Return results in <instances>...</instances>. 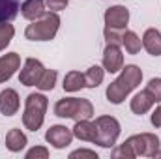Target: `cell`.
<instances>
[{"label":"cell","instance_id":"obj_11","mask_svg":"<svg viewBox=\"0 0 161 159\" xmlns=\"http://www.w3.org/2000/svg\"><path fill=\"white\" fill-rule=\"evenodd\" d=\"M19 69H21V54L8 52V54L0 56V84L8 82Z\"/></svg>","mask_w":161,"mask_h":159},{"label":"cell","instance_id":"obj_6","mask_svg":"<svg viewBox=\"0 0 161 159\" xmlns=\"http://www.w3.org/2000/svg\"><path fill=\"white\" fill-rule=\"evenodd\" d=\"M135 156H142V157H156V154L159 152V146H161V140L158 135L154 133H141V135H131L129 139H125Z\"/></svg>","mask_w":161,"mask_h":159},{"label":"cell","instance_id":"obj_26","mask_svg":"<svg viewBox=\"0 0 161 159\" xmlns=\"http://www.w3.org/2000/svg\"><path fill=\"white\" fill-rule=\"evenodd\" d=\"M146 90L152 94V97H154L156 103H161V77L150 79V82L146 84Z\"/></svg>","mask_w":161,"mask_h":159},{"label":"cell","instance_id":"obj_23","mask_svg":"<svg viewBox=\"0 0 161 159\" xmlns=\"http://www.w3.org/2000/svg\"><path fill=\"white\" fill-rule=\"evenodd\" d=\"M15 36V26L8 21V23H0V52L8 49V45L11 43Z\"/></svg>","mask_w":161,"mask_h":159},{"label":"cell","instance_id":"obj_18","mask_svg":"<svg viewBox=\"0 0 161 159\" xmlns=\"http://www.w3.org/2000/svg\"><path fill=\"white\" fill-rule=\"evenodd\" d=\"M62 88L64 92H79L82 88H86V82H84V73H80L77 69L73 71H68L66 77H64V82H62Z\"/></svg>","mask_w":161,"mask_h":159},{"label":"cell","instance_id":"obj_22","mask_svg":"<svg viewBox=\"0 0 161 159\" xmlns=\"http://www.w3.org/2000/svg\"><path fill=\"white\" fill-rule=\"evenodd\" d=\"M56 79H58L56 69H47V68H45V71H43V75H41L40 82L36 84V88L41 90V92H49V90H53V88H54Z\"/></svg>","mask_w":161,"mask_h":159},{"label":"cell","instance_id":"obj_29","mask_svg":"<svg viewBox=\"0 0 161 159\" xmlns=\"http://www.w3.org/2000/svg\"><path fill=\"white\" fill-rule=\"evenodd\" d=\"M77 157H88V159H97V154L94 150H86V148H79V150H73L69 154V159H77Z\"/></svg>","mask_w":161,"mask_h":159},{"label":"cell","instance_id":"obj_17","mask_svg":"<svg viewBox=\"0 0 161 159\" xmlns=\"http://www.w3.org/2000/svg\"><path fill=\"white\" fill-rule=\"evenodd\" d=\"M26 144H28V139H26V135H25L21 129L13 127V129H9V131L6 133V148H8L11 154L23 152V150L26 148Z\"/></svg>","mask_w":161,"mask_h":159},{"label":"cell","instance_id":"obj_15","mask_svg":"<svg viewBox=\"0 0 161 159\" xmlns=\"http://www.w3.org/2000/svg\"><path fill=\"white\" fill-rule=\"evenodd\" d=\"M71 131H73V137L79 139V140H84V142H94L96 140V123L90 118L77 120L75 125L71 127Z\"/></svg>","mask_w":161,"mask_h":159},{"label":"cell","instance_id":"obj_30","mask_svg":"<svg viewBox=\"0 0 161 159\" xmlns=\"http://www.w3.org/2000/svg\"><path fill=\"white\" fill-rule=\"evenodd\" d=\"M150 122H152V125L158 129V127H161V105L159 107H156V111L152 112V118H150Z\"/></svg>","mask_w":161,"mask_h":159},{"label":"cell","instance_id":"obj_12","mask_svg":"<svg viewBox=\"0 0 161 159\" xmlns=\"http://www.w3.org/2000/svg\"><path fill=\"white\" fill-rule=\"evenodd\" d=\"M19 107H21V97H19L17 90L4 88L0 92V112L4 116H13L19 112Z\"/></svg>","mask_w":161,"mask_h":159},{"label":"cell","instance_id":"obj_4","mask_svg":"<svg viewBox=\"0 0 161 159\" xmlns=\"http://www.w3.org/2000/svg\"><path fill=\"white\" fill-rule=\"evenodd\" d=\"M60 28V15L56 11H47L41 19L32 21L25 28V38L30 41H51L58 34Z\"/></svg>","mask_w":161,"mask_h":159},{"label":"cell","instance_id":"obj_16","mask_svg":"<svg viewBox=\"0 0 161 159\" xmlns=\"http://www.w3.org/2000/svg\"><path fill=\"white\" fill-rule=\"evenodd\" d=\"M142 49H146V52L152 56H161V32L158 28H146L144 30Z\"/></svg>","mask_w":161,"mask_h":159},{"label":"cell","instance_id":"obj_25","mask_svg":"<svg viewBox=\"0 0 161 159\" xmlns=\"http://www.w3.org/2000/svg\"><path fill=\"white\" fill-rule=\"evenodd\" d=\"M103 36H105L107 43L122 45V36H124V30H118V28H109V26H105V28H103Z\"/></svg>","mask_w":161,"mask_h":159},{"label":"cell","instance_id":"obj_28","mask_svg":"<svg viewBox=\"0 0 161 159\" xmlns=\"http://www.w3.org/2000/svg\"><path fill=\"white\" fill-rule=\"evenodd\" d=\"M68 4H69V0H45L47 9H49V11H56V13L62 11V9H66Z\"/></svg>","mask_w":161,"mask_h":159},{"label":"cell","instance_id":"obj_20","mask_svg":"<svg viewBox=\"0 0 161 159\" xmlns=\"http://www.w3.org/2000/svg\"><path fill=\"white\" fill-rule=\"evenodd\" d=\"M122 47L125 49L127 54H139L142 49V40L133 32V30H124L122 36Z\"/></svg>","mask_w":161,"mask_h":159},{"label":"cell","instance_id":"obj_13","mask_svg":"<svg viewBox=\"0 0 161 159\" xmlns=\"http://www.w3.org/2000/svg\"><path fill=\"white\" fill-rule=\"evenodd\" d=\"M154 105H156V101H154L152 94H150L146 88L141 90V92H137V94L131 97V101H129V109H131V112H133V114H139V116L146 114Z\"/></svg>","mask_w":161,"mask_h":159},{"label":"cell","instance_id":"obj_9","mask_svg":"<svg viewBox=\"0 0 161 159\" xmlns=\"http://www.w3.org/2000/svg\"><path fill=\"white\" fill-rule=\"evenodd\" d=\"M103 21H105V26L109 28H118V30H125L127 25H129V9L125 6H111L105 9V15H103Z\"/></svg>","mask_w":161,"mask_h":159},{"label":"cell","instance_id":"obj_19","mask_svg":"<svg viewBox=\"0 0 161 159\" xmlns=\"http://www.w3.org/2000/svg\"><path fill=\"white\" fill-rule=\"evenodd\" d=\"M21 11V0H0V23H11Z\"/></svg>","mask_w":161,"mask_h":159},{"label":"cell","instance_id":"obj_3","mask_svg":"<svg viewBox=\"0 0 161 159\" xmlns=\"http://www.w3.org/2000/svg\"><path fill=\"white\" fill-rule=\"evenodd\" d=\"M54 116L71 120H86L94 116V105L86 97H64L54 103Z\"/></svg>","mask_w":161,"mask_h":159},{"label":"cell","instance_id":"obj_2","mask_svg":"<svg viewBox=\"0 0 161 159\" xmlns=\"http://www.w3.org/2000/svg\"><path fill=\"white\" fill-rule=\"evenodd\" d=\"M49 109V99L41 92H32L25 99V112H23V125L28 131H38L43 122L45 114Z\"/></svg>","mask_w":161,"mask_h":159},{"label":"cell","instance_id":"obj_21","mask_svg":"<svg viewBox=\"0 0 161 159\" xmlns=\"http://www.w3.org/2000/svg\"><path fill=\"white\" fill-rule=\"evenodd\" d=\"M105 79V69L103 66H90L86 71H84V82H86V88H97Z\"/></svg>","mask_w":161,"mask_h":159},{"label":"cell","instance_id":"obj_14","mask_svg":"<svg viewBox=\"0 0 161 159\" xmlns=\"http://www.w3.org/2000/svg\"><path fill=\"white\" fill-rule=\"evenodd\" d=\"M47 13V6H45V0H25L21 4V15L26 19V21H38L43 15Z\"/></svg>","mask_w":161,"mask_h":159},{"label":"cell","instance_id":"obj_27","mask_svg":"<svg viewBox=\"0 0 161 159\" xmlns=\"http://www.w3.org/2000/svg\"><path fill=\"white\" fill-rule=\"evenodd\" d=\"M26 159H47L49 157V148L47 146H34L26 152Z\"/></svg>","mask_w":161,"mask_h":159},{"label":"cell","instance_id":"obj_1","mask_svg":"<svg viewBox=\"0 0 161 159\" xmlns=\"http://www.w3.org/2000/svg\"><path fill=\"white\" fill-rule=\"evenodd\" d=\"M142 82V69L135 64H125L120 69V75L113 80L107 90H105V96H107V101L113 103V105H120L125 101V97Z\"/></svg>","mask_w":161,"mask_h":159},{"label":"cell","instance_id":"obj_10","mask_svg":"<svg viewBox=\"0 0 161 159\" xmlns=\"http://www.w3.org/2000/svg\"><path fill=\"white\" fill-rule=\"evenodd\" d=\"M103 69L107 73H118L124 68V54H122V45L107 43L103 51Z\"/></svg>","mask_w":161,"mask_h":159},{"label":"cell","instance_id":"obj_5","mask_svg":"<svg viewBox=\"0 0 161 159\" xmlns=\"http://www.w3.org/2000/svg\"><path fill=\"white\" fill-rule=\"evenodd\" d=\"M96 140L94 144L101 146V148H113L120 137V122L114 116H97L96 118Z\"/></svg>","mask_w":161,"mask_h":159},{"label":"cell","instance_id":"obj_24","mask_svg":"<svg viewBox=\"0 0 161 159\" xmlns=\"http://www.w3.org/2000/svg\"><path fill=\"white\" fill-rule=\"evenodd\" d=\"M113 157L118 159V157H124V159H135V152H133V148H131V144L127 142V140H124V144L120 146H116L114 150H113Z\"/></svg>","mask_w":161,"mask_h":159},{"label":"cell","instance_id":"obj_7","mask_svg":"<svg viewBox=\"0 0 161 159\" xmlns=\"http://www.w3.org/2000/svg\"><path fill=\"white\" fill-rule=\"evenodd\" d=\"M73 131L69 129V127H66V125H62V123H56V125H51L49 129H47V133H45V140L53 146V148H56V150H64V148H68L71 142H73Z\"/></svg>","mask_w":161,"mask_h":159},{"label":"cell","instance_id":"obj_8","mask_svg":"<svg viewBox=\"0 0 161 159\" xmlns=\"http://www.w3.org/2000/svg\"><path fill=\"white\" fill-rule=\"evenodd\" d=\"M45 71V66L38 58H26L23 68L19 69V82L25 86H36L40 82L41 75Z\"/></svg>","mask_w":161,"mask_h":159}]
</instances>
